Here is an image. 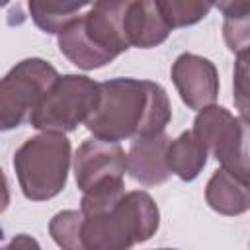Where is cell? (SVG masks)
I'll use <instances>...</instances> for the list:
<instances>
[{
  "mask_svg": "<svg viewBox=\"0 0 250 250\" xmlns=\"http://www.w3.org/2000/svg\"><path fill=\"white\" fill-rule=\"evenodd\" d=\"M170 119V98L160 84L119 76L100 82L98 104L84 125L98 139L121 143L162 133Z\"/></svg>",
  "mask_w": 250,
  "mask_h": 250,
  "instance_id": "cell-1",
  "label": "cell"
},
{
  "mask_svg": "<svg viewBox=\"0 0 250 250\" xmlns=\"http://www.w3.org/2000/svg\"><path fill=\"white\" fill-rule=\"evenodd\" d=\"M129 0H100L57 33L59 51L78 68L96 70L109 64L131 45L125 35Z\"/></svg>",
  "mask_w": 250,
  "mask_h": 250,
  "instance_id": "cell-2",
  "label": "cell"
},
{
  "mask_svg": "<svg viewBox=\"0 0 250 250\" xmlns=\"http://www.w3.org/2000/svg\"><path fill=\"white\" fill-rule=\"evenodd\" d=\"M160 227V211L152 195L143 189L125 191L113 205L84 213V250H127L146 242Z\"/></svg>",
  "mask_w": 250,
  "mask_h": 250,
  "instance_id": "cell-3",
  "label": "cell"
},
{
  "mask_svg": "<svg viewBox=\"0 0 250 250\" xmlns=\"http://www.w3.org/2000/svg\"><path fill=\"white\" fill-rule=\"evenodd\" d=\"M70 162V141L59 131H39L29 137L12 160L20 189L29 201L57 197L66 186Z\"/></svg>",
  "mask_w": 250,
  "mask_h": 250,
  "instance_id": "cell-4",
  "label": "cell"
},
{
  "mask_svg": "<svg viewBox=\"0 0 250 250\" xmlns=\"http://www.w3.org/2000/svg\"><path fill=\"white\" fill-rule=\"evenodd\" d=\"M100 96V82L86 74H61L29 115L37 131L70 133L86 123Z\"/></svg>",
  "mask_w": 250,
  "mask_h": 250,
  "instance_id": "cell-5",
  "label": "cell"
},
{
  "mask_svg": "<svg viewBox=\"0 0 250 250\" xmlns=\"http://www.w3.org/2000/svg\"><path fill=\"white\" fill-rule=\"evenodd\" d=\"M61 74L39 57H29L12 66L0 82V129L20 127L39 105Z\"/></svg>",
  "mask_w": 250,
  "mask_h": 250,
  "instance_id": "cell-6",
  "label": "cell"
},
{
  "mask_svg": "<svg viewBox=\"0 0 250 250\" xmlns=\"http://www.w3.org/2000/svg\"><path fill=\"white\" fill-rule=\"evenodd\" d=\"M72 170L82 195L125 191L127 152L119 143L92 137L76 148Z\"/></svg>",
  "mask_w": 250,
  "mask_h": 250,
  "instance_id": "cell-7",
  "label": "cell"
},
{
  "mask_svg": "<svg viewBox=\"0 0 250 250\" xmlns=\"http://www.w3.org/2000/svg\"><path fill=\"white\" fill-rule=\"evenodd\" d=\"M172 82L189 109H203L215 104L219 96V72L217 66L195 53H182L176 57L170 68Z\"/></svg>",
  "mask_w": 250,
  "mask_h": 250,
  "instance_id": "cell-8",
  "label": "cell"
},
{
  "mask_svg": "<svg viewBox=\"0 0 250 250\" xmlns=\"http://www.w3.org/2000/svg\"><path fill=\"white\" fill-rule=\"evenodd\" d=\"M168 145H170V137L164 131L156 135L135 137L127 150L129 176L145 188L164 184L172 174L166 160Z\"/></svg>",
  "mask_w": 250,
  "mask_h": 250,
  "instance_id": "cell-9",
  "label": "cell"
},
{
  "mask_svg": "<svg viewBox=\"0 0 250 250\" xmlns=\"http://www.w3.org/2000/svg\"><path fill=\"white\" fill-rule=\"evenodd\" d=\"M123 25L129 45L137 49L158 47L172 33L170 23L162 16L154 0H129Z\"/></svg>",
  "mask_w": 250,
  "mask_h": 250,
  "instance_id": "cell-10",
  "label": "cell"
},
{
  "mask_svg": "<svg viewBox=\"0 0 250 250\" xmlns=\"http://www.w3.org/2000/svg\"><path fill=\"white\" fill-rule=\"evenodd\" d=\"M205 201L219 215H242L250 209V186L221 166L205 186Z\"/></svg>",
  "mask_w": 250,
  "mask_h": 250,
  "instance_id": "cell-11",
  "label": "cell"
},
{
  "mask_svg": "<svg viewBox=\"0 0 250 250\" xmlns=\"http://www.w3.org/2000/svg\"><path fill=\"white\" fill-rule=\"evenodd\" d=\"M209 150L193 131H184L176 139H170L166 160L168 168L182 182H193L207 164Z\"/></svg>",
  "mask_w": 250,
  "mask_h": 250,
  "instance_id": "cell-12",
  "label": "cell"
},
{
  "mask_svg": "<svg viewBox=\"0 0 250 250\" xmlns=\"http://www.w3.org/2000/svg\"><path fill=\"white\" fill-rule=\"evenodd\" d=\"M236 127V117L223 105H207L197 111L193 119V133L203 141L207 150L217 156Z\"/></svg>",
  "mask_w": 250,
  "mask_h": 250,
  "instance_id": "cell-13",
  "label": "cell"
},
{
  "mask_svg": "<svg viewBox=\"0 0 250 250\" xmlns=\"http://www.w3.org/2000/svg\"><path fill=\"white\" fill-rule=\"evenodd\" d=\"M217 162L250 186V115H238L236 127L225 148L215 156Z\"/></svg>",
  "mask_w": 250,
  "mask_h": 250,
  "instance_id": "cell-14",
  "label": "cell"
},
{
  "mask_svg": "<svg viewBox=\"0 0 250 250\" xmlns=\"http://www.w3.org/2000/svg\"><path fill=\"white\" fill-rule=\"evenodd\" d=\"M86 0H27L31 21L45 33L57 35L64 25L78 18Z\"/></svg>",
  "mask_w": 250,
  "mask_h": 250,
  "instance_id": "cell-15",
  "label": "cell"
},
{
  "mask_svg": "<svg viewBox=\"0 0 250 250\" xmlns=\"http://www.w3.org/2000/svg\"><path fill=\"white\" fill-rule=\"evenodd\" d=\"M172 29L189 27L205 20L215 0H154Z\"/></svg>",
  "mask_w": 250,
  "mask_h": 250,
  "instance_id": "cell-16",
  "label": "cell"
},
{
  "mask_svg": "<svg viewBox=\"0 0 250 250\" xmlns=\"http://www.w3.org/2000/svg\"><path fill=\"white\" fill-rule=\"evenodd\" d=\"M82 223H84L82 211H76V209L59 211L49 221V234L55 240V244L64 250H84Z\"/></svg>",
  "mask_w": 250,
  "mask_h": 250,
  "instance_id": "cell-17",
  "label": "cell"
},
{
  "mask_svg": "<svg viewBox=\"0 0 250 250\" xmlns=\"http://www.w3.org/2000/svg\"><path fill=\"white\" fill-rule=\"evenodd\" d=\"M232 102L242 115H250V49L236 53L232 70Z\"/></svg>",
  "mask_w": 250,
  "mask_h": 250,
  "instance_id": "cell-18",
  "label": "cell"
},
{
  "mask_svg": "<svg viewBox=\"0 0 250 250\" xmlns=\"http://www.w3.org/2000/svg\"><path fill=\"white\" fill-rule=\"evenodd\" d=\"M223 39L234 55L250 49V12L238 18H227L223 21Z\"/></svg>",
  "mask_w": 250,
  "mask_h": 250,
  "instance_id": "cell-19",
  "label": "cell"
},
{
  "mask_svg": "<svg viewBox=\"0 0 250 250\" xmlns=\"http://www.w3.org/2000/svg\"><path fill=\"white\" fill-rule=\"evenodd\" d=\"M217 10L227 18H238L250 12V0H215Z\"/></svg>",
  "mask_w": 250,
  "mask_h": 250,
  "instance_id": "cell-20",
  "label": "cell"
},
{
  "mask_svg": "<svg viewBox=\"0 0 250 250\" xmlns=\"http://www.w3.org/2000/svg\"><path fill=\"white\" fill-rule=\"evenodd\" d=\"M96 2H100V0H86V4H96Z\"/></svg>",
  "mask_w": 250,
  "mask_h": 250,
  "instance_id": "cell-21",
  "label": "cell"
}]
</instances>
